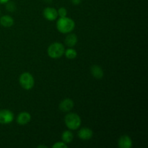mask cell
Here are the masks:
<instances>
[{
  "instance_id": "cell-1",
  "label": "cell",
  "mask_w": 148,
  "mask_h": 148,
  "mask_svg": "<svg viewBox=\"0 0 148 148\" xmlns=\"http://www.w3.org/2000/svg\"><path fill=\"white\" fill-rule=\"evenodd\" d=\"M56 27L60 33L67 34L73 31L75 27V23L69 17H60L56 23Z\"/></svg>"
},
{
  "instance_id": "cell-2",
  "label": "cell",
  "mask_w": 148,
  "mask_h": 148,
  "mask_svg": "<svg viewBox=\"0 0 148 148\" xmlns=\"http://www.w3.org/2000/svg\"><path fill=\"white\" fill-rule=\"evenodd\" d=\"M64 122L66 127L70 130H76L80 127L81 118L75 113H69L64 117Z\"/></svg>"
},
{
  "instance_id": "cell-3",
  "label": "cell",
  "mask_w": 148,
  "mask_h": 148,
  "mask_svg": "<svg viewBox=\"0 0 148 148\" xmlns=\"http://www.w3.org/2000/svg\"><path fill=\"white\" fill-rule=\"evenodd\" d=\"M65 49L59 42H55L49 46L47 50L48 55L52 59H59L64 54Z\"/></svg>"
},
{
  "instance_id": "cell-4",
  "label": "cell",
  "mask_w": 148,
  "mask_h": 148,
  "mask_svg": "<svg viewBox=\"0 0 148 148\" xmlns=\"http://www.w3.org/2000/svg\"><path fill=\"white\" fill-rule=\"evenodd\" d=\"M19 82L23 89L29 90L34 86L35 80L31 74L29 72H23L20 76Z\"/></svg>"
},
{
  "instance_id": "cell-5",
  "label": "cell",
  "mask_w": 148,
  "mask_h": 148,
  "mask_svg": "<svg viewBox=\"0 0 148 148\" xmlns=\"http://www.w3.org/2000/svg\"><path fill=\"white\" fill-rule=\"evenodd\" d=\"M14 114L7 109L0 110V124H8L14 120Z\"/></svg>"
},
{
  "instance_id": "cell-6",
  "label": "cell",
  "mask_w": 148,
  "mask_h": 148,
  "mask_svg": "<svg viewBox=\"0 0 148 148\" xmlns=\"http://www.w3.org/2000/svg\"><path fill=\"white\" fill-rule=\"evenodd\" d=\"M43 17L49 21H53L58 17L57 10L53 7H46L43 10Z\"/></svg>"
},
{
  "instance_id": "cell-7",
  "label": "cell",
  "mask_w": 148,
  "mask_h": 148,
  "mask_svg": "<svg viewBox=\"0 0 148 148\" xmlns=\"http://www.w3.org/2000/svg\"><path fill=\"white\" fill-rule=\"evenodd\" d=\"M74 105H75V103H74V101L72 99L66 98L59 103V108L63 112H69L73 108Z\"/></svg>"
},
{
  "instance_id": "cell-8",
  "label": "cell",
  "mask_w": 148,
  "mask_h": 148,
  "mask_svg": "<svg viewBox=\"0 0 148 148\" xmlns=\"http://www.w3.org/2000/svg\"><path fill=\"white\" fill-rule=\"evenodd\" d=\"M30 120H31V116L28 112H26V111L20 113L17 116V122L19 125H26L30 122Z\"/></svg>"
},
{
  "instance_id": "cell-9",
  "label": "cell",
  "mask_w": 148,
  "mask_h": 148,
  "mask_svg": "<svg viewBox=\"0 0 148 148\" xmlns=\"http://www.w3.org/2000/svg\"><path fill=\"white\" fill-rule=\"evenodd\" d=\"M118 146L120 148H130L132 147V140L128 135H123L119 140Z\"/></svg>"
},
{
  "instance_id": "cell-10",
  "label": "cell",
  "mask_w": 148,
  "mask_h": 148,
  "mask_svg": "<svg viewBox=\"0 0 148 148\" xmlns=\"http://www.w3.org/2000/svg\"><path fill=\"white\" fill-rule=\"evenodd\" d=\"M93 135V132L90 129L88 128V127H84L79 130V132H78V137L80 138L81 140H88L91 139Z\"/></svg>"
},
{
  "instance_id": "cell-11",
  "label": "cell",
  "mask_w": 148,
  "mask_h": 148,
  "mask_svg": "<svg viewBox=\"0 0 148 148\" xmlns=\"http://www.w3.org/2000/svg\"><path fill=\"white\" fill-rule=\"evenodd\" d=\"M90 72L92 76L96 79H102L103 77V70L98 65H92L90 68Z\"/></svg>"
},
{
  "instance_id": "cell-12",
  "label": "cell",
  "mask_w": 148,
  "mask_h": 148,
  "mask_svg": "<svg viewBox=\"0 0 148 148\" xmlns=\"http://www.w3.org/2000/svg\"><path fill=\"white\" fill-rule=\"evenodd\" d=\"M77 43V36L74 33H69L65 38V44L69 48L75 46Z\"/></svg>"
},
{
  "instance_id": "cell-13",
  "label": "cell",
  "mask_w": 148,
  "mask_h": 148,
  "mask_svg": "<svg viewBox=\"0 0 148 148\" xmlns=\"http://www.w3.org/2000/svg\"><path fill=\"white\" fill-rule=\"evenodd\" d=\"M0 24L4 27H10L14 24V20L9 15H4L0 18Z\"/></svg>"
},
{
  "instance_id": "cell-14",
  "label": "cell",
  "mask_w": 148,
  "mask_h": 148,
  "mask_svg": "<svg viewBox=\"0 0 148 148\" xmlns=\"http://www.w3.org/2000/svg\"><path fill=\"white\" fill-rule=\"evenodd\" d=\"M62 140H63L64 143H66V145L69 144V143H71L74 139L73 133L71 131H67V130H66V131H64L62 133Z\"/></svg>"
},
{
  "instance_id": "cell-15",
  "label": "cell",
  "mask_w": 148,
  "mask_h": 148,
  "mask_svg": "<svg viewBox=\"0 0 148 148\" xmlns=\"http://www.w3.org/2000/svg\"><path fill=\"white\" fill-rule=\"evenodd\" d=\"M64 54H65V56H66L67 59H74L77 57V53L75 49H72V48H69V49L65 50Z\"/></svg>"
},
{
  "instance_id": "cell-16",
  "label": "cell",
  "mask_w": 148,
  "mask_h": 148,
  "mask_svg": "<svg viewBox=\"0 0 148 148\" xmlns=\"http://www.w3.org/2000/svg\"><path fill=\"white\" fill-rule=\"evenodd\" d=\"M6 9L8 12H13L16 10V5L15 3L13 2V1H8L6 3Z\"/></svg>"
},
{
  "instance_id": "cell-17",
  "label": "cell",
  "mask_w": 148,
  "mask_h": 148,
  "mask_svg": "<svg viewBox=\"0 0 148 148\" xmlns=\"http://www.w3.org/2000/svg\"><path fill=\"white\" fill-rule=\"evenodd\" d=\"M57 13H58V16H59L60 17H66L67 11H66L65 7H60V8L58 10Z\"/></svg>"
},
{
  "instance_id": "cell-18",
  "label": "cell",
  "mask_w": 148,
  "mask_h": 148,
  "mask_svg": "<svg viewBox=\"0 0 148 148\" xmlns=\"http://www.w3.org/2000/svg\"><path fill=\"white\" fill-rule=\"evenodd\" d=\"M53 148H67V145L66 143H62V142H57L54 145H52Z\"/></svg>"
},
{
  "instance_id": "cell-19",
  "label": "cell",
  "mask_w": 148,
  "mask_h": 148,
  "mask_svg": "<svg viewBox=\"0 0 148 148\" xmlns=\"http://www.w3.org/2000/svg\"><path fill=\"white\" fill-rule=\"evenodd\" d=\"M71 1L74 5H78L82 2V0H71Z\"/></svg>"
},
{
  "instance_id": "cell-20",
  "label": "cell",
  "mask_w": 148,
  "mask_h": 148,
  "mask_svg": "<svg viewBox=\"0 0 148 148\" xmlns=\"http://www.w3.org/2000/svg\"><path fill=\"white\" fill-rule=\"evenodd\" d=\"M10 0H0V4H6Z\"/></svg>"
},
{
  "instance_id": "cell-21",
  "label": "cell",
  "mask_w": 148,
  "mask_h": 148,
  "mask_svg": "<svg viewBox=\"0 0 148 148\" xmlns=\"http://www.w3.org/2000/svg\"><path fill=\"white\" fill-rule=\"evenodd\" d=\"M38 148H40V147L47 148L48 147H47V146H46V145H38Z\"/></svg>"
}]
</instances>
